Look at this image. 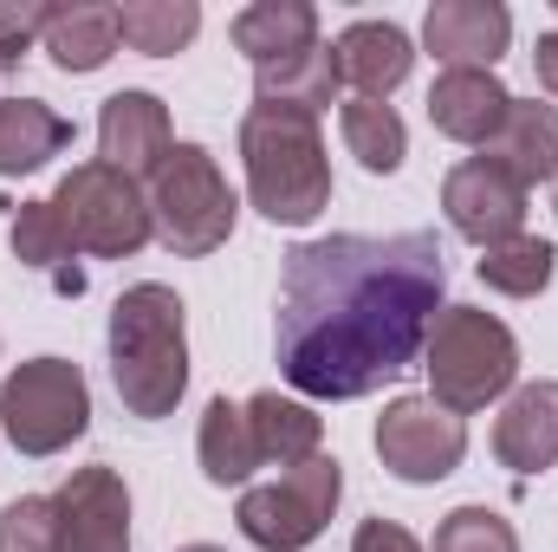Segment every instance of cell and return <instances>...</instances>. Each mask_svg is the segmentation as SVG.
Returning <instances> with one entry per match:
<instances>
[{"label": "cell", "instance_id": "obj_7", "mask_svg": "<svg viewBox=\"0 0 558 552\" xmlns=\"http://www.w3.org/2000/svg\"><path fill=\"white\" fill-rule=\"evenodd\" d=\"M0 422L20 455H59L92 429V391L85 371L65 358H33L0 384Z\"/></svg>", "mask_w": 558, "mask_h": 552}, {"label": "cell", "instance_id": "obj_2", "mask_svg": "<svg viewBox=\"0 0 558 552\" xmlns=\"http://www.w3.org/2000/svg\"><path fill=\"white\" fill-rule=\"evenodd\" d=\"M111 384L118 404L137 422L175 416L189 391V332H182V299L156 279L118 292L111 305Z\"/></svg>", "mask_w": 558, "mask_h": 552}, {"label": "cell", "instance_id": "obj_22", "mask_svg": "<svg viewBox=\"0 0 558 552\" xmlns=\"http://www.w3.org/2000/svg\"><path fill=\"white\" fill-rule=\"evenodd\" d=\"M72 143V124L39 98H0V176H33Z\"/></svg>", "mask_w": 558, "mask_h": 552}, {"label": "cell", "instance_id": "obj_31", "mask_svg": "<svg viewBox=\"0 0 558 552\" xmlns=\"http://www.w3.org/2000/svg\"><path fill=\"white\" fill-rule=\"evenodd\" d=\"M351 552H422V540L410 527H397V520H364L351 533Z\"/></svg>", "mask_w": 558, "mask_h": 552}, {"label": "cell", "instance_id": "obj_26", "mask_svg": "<svg viewBox=\"0 0 558 552\" xmlns=\"http://www.w3.org/2000/svg\"><path fill=\"white\" fill-rule=\"evenodd\" d=\"M553 241H539V235H513V241H500V248H487L481 261H474V274L487 279L494 292H507V299H533V292H546L553 286Z\"/></svg>", "mask_w": 558, "mask_h": 552}, {"label": "cell", "instance_id": "obj_17", "mask_svg": "<svg viewBox=\"0 0 558 552\" xmlns=\"http://www.w3.org/2000/svg\"><path fill=\"white\" fill-rule=\"evenodd\" d=\"M39 46L59 72H98L118 52V7H39Z\"/></svg>", "mask_w": 558, "mask_h": 552}, {"label": "cell", "instance_id": "obj_12", "mask_svg": "<svg viewBox=\"0 0 558 552\" xmlns=\"http://www.w3.org/2000/svg\"><path fill=\"white\" fill-rule=\"evenodd\" d=\"M507 39H513V13L500 0H435L422 20V46L448 72H494Z\"/></svg>", "mask_w": 558, "mask_h": 552}, {"label": "cell", "instance_id": "obj_15", "mask_svg": "<svg viewBox=\"0 0 558 552\" xmlns=\"http://www.w3.org/2000/svg\"><path fill=\"white\" fill-rule=\"evenodd\" d=\"M507 111H513V92L494 72H441L435 92H428V124L454 143H481L487 149L500 137Z\"/></svg>", "mask_w": 558, "mask_h": 552}, {"label": "cell", "instance_id": "obj_5", "mask_svg": "<svg viewBox=\"0 0 558 552\" xmlns=\"http://www.w3.org/2000/svg\"><path fill=\"white\" fill-rule=\"evenodd\" d=\"M234 208L241 202L202 143H175L162 156V169L149 176V221H156L169 254H189V261L215 254L234 235Z\"/></svg>", "mask_w": 558, "mask_h": 552}, {"label": "cell", "instance_id": "obj_16", "mask_svg": "<svg viewBox=\"0 0 558 552\" xmlns=\"http://www.w3.org/2000/svg\"><path fill=\"white\" fill-rule=\"evenodd\" d=\"M494 455L513 475H546L558 461V384H520L494 422Z\"/></svg>", "mask_w": 558, "mask_h": 552}, {"label": "cell", "instance_id": "obj_29", "mask_svg": "<svg viewBox=\"0 0 558 552\" xmlns=\"http://www.w3.org/2000/svg\"><path fill=\"white\" fill-rule=\"evenodd\" d=\"M0 552H59V501L26 494L0 507Z\"/></svg>", "mask_w": 558, "mask_h": 552}, {"label": "cell", "instance_id": "obj_1", "mask_svg": "<svg viewBox=\"0 0 558 552\" xmlns=\"http://www.w3.org/2000/svg\"><path fill=\"white\" fill-rule=\"evenodd\" d=\"M441 286L448 261L428 228L299 241L279 274V377L318 404L371 397L422 358Z\"/></svg>", "mask_w": 558, "mask_h": 552}, {"label": "cell", "instance_id": "obj_28", "mask_svg": "<svg viewBox=\"0 0 558 552\" xmlns=\"http://www.w3.org/2000/svg\"><path fill=\"white\" fill-rule=\"evenodd\" d=\"M435 552H520V533L494 507H454L435 527Z\"/></svg>", "mask_w": 558, "mask_h": 552}, {"label": "cell", "instance_id": "obj_30", "mask_svg": "<svg viewBox=\"0 0 558 552\" xmlns=\"http://www.w3.org/2000/svg\"><path fill=\"white\" fill-rule=\"evenodd\" d=\"M33 33H39V7H13V13H0V72H13V65L26 59Z\"/></svg>", "mask_w": 558, "mask_h": 552}, {"label": "cell", "instance_id": "obj_33", "mask_svg": "<svg viewBox=\"0 0 558 552\" xmlns=\"http://www.w3.org/2000/svg\"><path fill=\"white\" fill-rule=\"evenodd\" d=\"M182 552H221V547H182Z\"/></svg>", "mask_w": 558, "mask_h": 552}, {"label": "cell", "instance_id": "obj_6", "mask_svg": "<svg viewBox=\"0 0 558 552\" xmlns=\"http://www.w3.org/2000/svg\"><path fill=\"white\" fill-rule=\"evenodd\" d=\"M52 208L72 235V248L98 254V261H124L149 248L156 221H149V195L137 189V176L111 169V163H78L65 169V182L52 189Z\"/></svg>", "mask_w": 558, "mask_h": 552}, {"label": "cell", "instance_id": "obj_19", "mask_svg": "<svg viewBox=\"0 0 558 552\" xmlns=\"http://www.w3.org/2000/svg\"><path fill=\"white\" fill-rule=\"evenodd\" d=\"M234 46L260 65H279L305 46H318V7L312 0H254L234 13Z\"/></svg>", "mask_w": 558, "mask_h": 552}, {"label": "cell", "instance_id": "obj_32", "mask_svg": "<svg viewBox=\"0 0 558 552\" xmlns=\"http://www.w3.org/2000/svg\"><path fill=\"white\" fill-rule=\"evenodd\" d=\"M533 65H539V85L558 98V33H539V46H533Z\"/></svg>", "mask_w": 558, "mask_h": 552}, {"label": "cell", "instance_id": "obj_3", "mask_svg": "<svg viewBox=\"0 0 558 552\" xmlns=\"http://www.w3.org/2000/svg\"><path fill=\"white\" fill-rule=\"evenodd\" d=\"M241 163H247V195L254 208L279 228H305L325 202H331V163L318 118L305 111H274L254 105L241 118Z\"/></svg>", "mask_w": 558, "mask_h": 552}, {"label": "cell", "instance_id": "obj_18", "mask_svg": "<svg viewBox=\"0 0 558 552\" xmlns=\"http://www.w3.org/2000/svg\"><path fill=\"white\" fill-rule=\"evenodd\" d=\"M481 156H494L520 189H533V182H553L558 176V105H520L513 98V111H507V124H500V137L487 143Z\"/></svg>", "mask_w": 558, "mask_h": 552}, {"label": "cell", "instance_id": "obj_34", "mask_svg": "<svg viewBox=\"0 0 558 552\" xmlns=\"http://www.w3.org/2000/svg\"><path fill=\"white\" fill-rule=\"evenodd\" d=\"M553 208H558V176H553Z\"/></svg>", "mask_w": 558, "mask_h": 552}, {"label": "cell", "instance_id": "obj_27", "mask_svg": "<svg viewBox=\"0 0 558 552\" xmlns=\"http://www.w3.org/2000/svg\"><path fill=\"white\" fill-rule=\"evenodd\" d=\"M7 241H13V254H20L26 267H39V274H59V267L78 254L52 202H20V215H13V228H7Z\"/></svg>", "mask_w": 558, "mask_h": 552}, {"label": "cell", "instance_id": "obj_9", "mask_svg": "<svg viewBox=\"0 0 558 552\" xmlns=\"http://www.w3.org/2000/svg\"><path fill=\"white\" fill-rule=\"evenodd\" d=\"M377 455H384V468L397 475V481H441V475H454L461 468V455H468V422L454 410H441L435 397H397L390 410L377 416Z\"/></svg>", "mask_w": 558, "mask_h": 552}, {"label": "cell", "instance_id": "obj_23", "mask_svg": "<svg viewBox=\"0 0 558 552\" xmlns=\"http://www.w3.org/2000/svg\"><path fill=\"white\" fill-rule=\"evenodd\" d=\"M195 455H202V475H208L215 488H241V481L260 468V442H254L247 404H228V397H215V404L202 410Z\"/></svg>", "mask_w": 558, "mask_h": 552}, {"label": "cell", "instance_id": "obj_11", "mask_svg": "<svg viewBox=\"0 0 558 552\" xmlns=\"http://www.w3.org/2000/svg\"><path fill=\"white\" fill-rule=\"evenodd\" d=\"M59 552H131V488L118 468H78L59 494Z\"/></svg>", "mask_w": 558, "mask_h": 552}, {"label": "cell", "instance_id": "obj_14", "mask_svg": "<svg viewBox=\"0 0 558 552\" xmlns=\"http://www.w3.org/2000/svg\"><path fill=\"white\" fill-rule=\"evenodd\" d=\"M331 59H338V79L357 85V98H390V92L410 79L416 46H410V33H403L397 20H351V26L338 33Z\"/></svg>", "mask_w": 558, "mask_h": 552}, {"label": "cell", "instance_id": "obj_21", "mask_svg": "<svg viewBox=\"0 0 558 552\" xmlns=\"http://www.w3.org/2000/svg\"><path fill=\"white\" fill-rule=\"evenodd\" d=\"M247 422H254V442H260V461H279V468H299L312 455H325V416L299 397H279V391H260L247 397Z\"/></svg>", "mask_w": 558, "mask_h": 552}, {"label": "cell", "instance_id": "obj_10", "mask_svg": "<svg viewBox=\"0 0 558 552\" xmlns=\"http://www.w3.org/2000/svg\"><path fill=\"white\" fill-rule=\"evenodd\" d=\"M441 208H448V228L487 254V248H500V241L520 235V221H526V189H520L494 156H468V163L448 169Z\"/></svg>", "mask_w": 558, "mask_h": 552}, {"label": "cell", "instance_id": "obj_25", "mask_svg": "<svg viewBox=\"0 0 558 552\" xmlns=\"http://www.w3.org/2000/svg\"><path fill=\"white\" fill-rule=\"evenodd\" d=\"M338 124H344L351 156H357L371 176H397V169H403V156H410V131H403V118H397L384 98H351Z\"/></svg>", "mask_w": 558, "mask_h": 552}, {"label": "cell", "instance_id": "obj_4", "mask_svg": "<svg viewBox=\"0 0 558 552\" xmlns=\"http://www.w3.org/2000/svg\"><path fill=\"white\" fill-rule=\"evenodd\" d=\"M428 397L441 404V410L454 416H474L487 410L500 391H513V377H520V345H513V332L494 319V312H481V305H448V312H435V325H428Z\"/></svg>", "mask_w": 558, "mask_h": 552}, {"label": "cell", "instance_id": "obj_24", "mask_svg": "<svg viewBox=\"0 0 558 552\" xmlns=\"http://www.w3.org/2000/svg\"><path fill=\"white\" fill-rule=\"evenodd\" d=\"M195 33H202V7L195 0H124L118 7V39L131 52H149V59L182 52Z\"/></svg>", "mask_w": 558, "mask_h": 552}, {"label": "cell", "instance_id": "obj_8", "mask_svg": "<svg viewBox=\"0 0 558 552\" xmlns=\"http://www.w3.org/2000/svg\"><path fill=\"white\" fill-rule=\"evenodd\" d=\"M338 494H344V468L331 455H312V461L286 468L274 488H247L234 520L260 552H305L325 533Z\"/></svg>", "mask_w": 558, "mask_h": 552}, {"label": "cell", "instance_id": "obj_13", "mask_svg": "<svg viewBox=\"0 0 558 552\" xmlns=\"http://www.w3.org/2000/svg\"><path fill=\"white\" fill-rule=\"evenodd\" d=\"M175 149L169 137V105L156 92H111L98 111V163L124 176H156L162 156Z\"/></svg>", "mask_w": 558, "mask_h": 552}, {"label": "cell", "instance_id": "obj_20", "mask_svg": "<svg viewBox=\"0 0 558 552\" xmlns=\"http://www.w3.org/2000/svg\"><path fill=\"white\" fill-rule=\"evenodd\" d=\"M331 98H338V59H331V46H305V52H292V59L254 72V105L318 118Z\"/></svg>", "mask_w": 558, "mask_h": 552}]
</instances>
